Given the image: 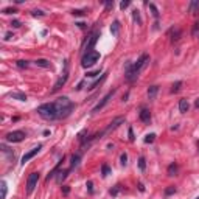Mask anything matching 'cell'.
Returning <instances> with one entry per match:
<instances>
[{"instance_id": "cell-1", "label": "cell", "mask_w": 199, "mask_h": 199, "mask_svg": "<svg viewBox=\"0 0 199 199\" xmlns=\"http://www.w3.org/2000/svg\"><path fill=\"white\" fill-rule=\"evenodd\" d=\"M56 106V112H58V118H65L72 114V111L75 109V104L70 101L67 96H61L55 101Z\"/></svg>"}, {"instance_id": "cell-2", "label": "cell", "mask_w": 199, "mask_h": 199, "mask_svg": "<svg viewBox=\"0 0 199 199\" xmlns=\"http://www.w3.org/2000/svg\"><path fill=\"white\" fill-rule=\"evenodd\" d=\"M37 114H39L44 120H56V118H58V112H56L55 103L41 104V106L37 107Z\"/></svg>"}, {"instance_id": "cell-3", "label": "cell", "mask_w": 199, "mask_h": 199, "mask_svg": "<svg viewBox=\"0 0 199 199\" xmlns=\"http://www.w3.org/2000/svg\"><path fill=\"white\" fill-rule=\"evenodd\" d=\"M98 59H99V53L93 50V52H89V53H86V55L83 56V59H81V65H83L84 68L92 67Z\"/></svg>"}, {"instance_id": "cell-4", "label": "cell", "mask_w": 199, "mask_h": 199, "mask_svg": "<svg viewBox=\"0 0 199 199\" xmlns=\"http://www.w3.org/2000/svg\"><path fill=\"white\" fill-rule=\"evenodd\" d=\"M37 181H39V173H31L28 176V181H27V193L31 194L37 185Z\"/></svg>"}, {"instance_id": "cell-5", "label": "cell", "mask_w": 199, "mask_h": 199, "mask_svg": "<svg viewBox=\"0 0 199 199\" xmlns=\"http://www.w3.org/2000/svg\"><path fill=\"white\" fill-rule=\"evenodd\" d=\"M124 76H126V80H128L129 83H134V81L137 80L139 73L134 70V64H131V62L126 64V68H124Z\"/></svg>"}, {"instance_id": "cell-6", "label": "cell", "mask_w": 199, "mask_h": 199, "mask_svg": "<svg viewBox=\"0 0 199 199\" xmlns=\"http://www.w3.org/2000/svg\"><path fill=\"white\" fill-rule=\"evenodd\" d=\"M25 139V132L23 131H13V132H8L6 134V140L11 142V143H19Z\"/></svg>"}, {"instance_id": "cell-7", "label": "cell", "mask_w": 199, "mask_h": 199, "mask_svg": "<svg viewBox=\"0 0 199 199\" xmlns=\"http://www.w3.org/2000/svg\"><path fill=\"white\" fill-rule=\"evenodd\" d=\"M67 78H68V65H65V68H64V73L59 76V80L56 81V84H55V87H53V90L52 92H58L65 83H67Z\"/></svg>"}, {"instance_id": "cell-8", "label": "cell", "mask_w": 199, "mask_h": 199, "mask_svg": "<svg viewBox=\"0 0 199 199\" xmlns=\"http://www.w3.org/2000/svg\"><path fill=\"white\" fill-rule=\"evenodd\" d=\"M121 123H124V117H115V118L111 121V124H109V126H107V128L103 131V134H109V132L115 131V129L120 126Z\"/></svg>"}, {"instance_id": "cell-9", "label": "cell", "mask_w": 199, "mask_h": 199, "mask_svg": "<svg viewBox=\"0 0 199 199\" xmlns=\"http://www.w3.org/2000/svg\"><path fill=\"white\" fill-rule=\"evenodd\" d=\"M114 93H115V90H111V92H109V93H107V95H106V96H104L103 99H101V101H99V103H98V104H96V106H95V107L92 109V114H96V112H98L99 109H103V107H104V106H106V104L109 103V99H111V98L114 96Z\"/></svg>"}, {"instance_id": "cell-10", "label": "cell", "mask_w": 199, "mask_h": 199, "mask_svg": "<svg viewBox=\"0 0 199 199\" xmlns=\"http://www.w3.org/2000/svg\"><path fill=\"white\" fill-rule=\"evenodd\" d=\"M41 148H42V145H37V146H34V148L31 149V151H28L27 154H25V156L22 157L20 163H22V165H25V163H27V162H28L30 159H33V157H34V156H36V154L39 153V149H41Z\"/></svg>"}, {"instance_id": "cell-11", "label": "cell", "mask_w": 199, "mask_h": 199, "mask_svg": "<svg viewBox=\"0 0 199 199\" xmlns=\"http://www.w3.org/2000/svg\"><path fill=\"white\" fill-rule=\"evenodd\" d=\"M98 36H99V33H98V31H93V33L90 34L89 42H87V45H86V53L93 52V47H95V44H96V41H98Z\"/></svg>"}, {"instance_id": "cell-12", "label": "cell", "mask_w": 199, "mask_h": 199, "mask_svg": "<svg viewBox=\"0 0 199 199\" xmlns=\"http://www.w3.org/2000/svg\"><path fill=\"white\" fill-rule=\"evenodd\" d=\"M148 61H149V56H148V55H142V56L139 58V61L134 64V70H135L137 73H140V70L146 65V62H148Z\"/></svg>"}, {"instance_id": "cell-13", "label": "cell", "mask_w": 199, "mask_h": 199, "mask_svg": "<svg viewBox=\"0 0 199 199\" xmlns=\"http://www.w3.org/2000/svg\"><path fill=\"white\" fill-rule=\"evenodd\" d=\"M188 13H191L193 16H196L199 13V0H193V2H190L188 5Z\"/></svg>"}, {"instance_id": "cell-14", "label": "cell", "mask_w": 199, "mask_h": 199, "mask_svg": "<svg viewBox=\"0 0 199 199\" xmlns=\"http://www.w3.org/2000/svg\"><path fill=\"white\" fill-rule=\"evenodd\" d=\"M140 120H142L143 123H149V121H151V112H149L148 109H142V112H140Z\"/></svg>"}, {"instance_id": "cell-15", "label": "cell", "mask_w": 199, "mask_h": 199, "mask_svg": "<svg viewBox=\"0 0 199 199\" xmlns=\"http://www.w3.org/2000/svg\"><path fill=\"white\" fill-rule=\"evenodd\" d=\"M34 64H36L37 67H42V68H48L50 65H52V64H50V61H47V59H44V58L36 59V61H34Z\"/></svg>"}, {"instance_id": "cell-16", "label": "cell", "mask_w": 199, "mask_h": 199, "mask_svg": "<svg viewBox=\"0 0 199 199\" xmlns=\"http://www.w3.org/2000/svg\"><path fill=\"white\" fill-rule=\"evenodd\" d=\"M188 109H190L188 101H187V99H181V101H179V111L182 114H185V112H188Z\"/></svg>"}, {"instance_id": "cell-17", "label": "cell", "mask_w": 199, "mask_h": 199, "mask_svg": "<svg viewBox=\"0 0 199 199\" xmlns=\"http://www.w3.org/2000/svg\"><path fill=\"white\" fill-rule=\"evenodd\" d=\"M157 92H159V87L157 86H151V87L148 89V98L149 99H154L156 95H157Z\"/></svg>"}, {"instance_id": "cell-18", "label": "cell", "mask_w": 199, "mask_h": 199, "mask_svg": "<svg viewBox=\"0 0 199 199\" xmlns=\"http://www.w3.org/2000/svg\"><path fill=\"white\" fill-rule=\"evenodd\" d=\"M111 33H112V36H118L120 34V22H114L112 25H111Z\"/></svg>"}, {"instance_id": "cell-19", "label": "cell", "mask_w": 199, "mask_h": 199, "mask_svg": "<svg viewBox=\"0 0 199 199\" xmlns=\"http://www.w3.org/2000/svg\"><path fill=\"white\" fill-rule=\"evenodd\" d=\"M10 96L19 99V101H27V95H25V93H20V92H13V93H10Z\"/></svg>"}, {"instance_id": "cell-20", "label": "cell", "mask_w": 199, "mask_h": 199, "mask_svg": "<svg viewBox=\"0 0 199 199\" xmlns=\"http://www.w3.org/2000/svg\"><path fill=\"white\" fill-rule=\"evenodd\" d=\"M0 188H2V194H0V199H5V197H6V193H8V187H6V182H5V181L0 182Z\"/></svg>"}, {"instance_id": "cell-21", "label": "cell", "mask_w": 199, "mask_h": 199, "mask_svg": "<svg viewBox=\"0 0 199 199\" xmlns=\"http://www.w3.org/2000/svg\"><path fill=\"white\" fill-rule=\"evenodd\" d=\"M176 173H178V165L176 163H171L168 166V176H176Z\"/></svg>"}, {"instance_id": "cell-22", "label": "cell", "mask_w": 199, "mask_h": 199, "mask_svg": "<svg viewBox=\"0 0 199 199\" xmlns=\"http://www.w3.org/2000/svg\"><path fill=\"white\" fill-rule=\"evenodd\" d=\"M106 78H107V73H104V75H101V78H99V80H96V81H95V83H93V84H92V86L89 87V89H95V87H98V86H99V84H101V83H103V81H104Z\"/></svg>"}, {"instance_id": "cell-23", "label": "cell", "mask_w": 199, "mask_h": 199, "mask_svg": "<svg viewBox=\"0 0 199 199\" xmlns=\"http://www.w3.org/2000/svg\"><path fill=\"white\" fill-rule=\"evenodd\" d=\"M67 174H68V170H65V171H59V173H58V178H56L58 184H61V182L67 178Z\"/></svg>"}, {"instance_id": "cell-24", "label": "cell", "mask_w": 199, "mask_h": 199, "mask_svg": "<svg viewBox=\"0 0 199 199\" xmlns=\"http://www.w3.org/2000/svg\"><path fill=\"white\" fill-rule=\"evenodd\" d=\"M80 154H73L72 156V168H75V166H78L80 165Z\"/></svg>"}, {"instance_id": "cell-25", "label": "cell", "mask_w": 199, "mask_h": 199, "mask_svg": "<svg viewBox=\"0 0 199 199\" xmlns=\"http://www.w3.org/2000/svg\"><path fill=\"white\" fill-rule=\"evenodd\" d=\"M132 17H134V20L137 22V25H142V19H140V13H139L137 10H134V11H132Z\"/></svg>"}, {"instance_id": "cell-26", "label": "cell", "mask_w": 199, "mask_h": 199, "mask_svg": "<svg viewBox=\"0 0 199 199\" xmlns=\"http://www.w3.org/2000/svg\"><path fill=\"white\" fill-rule=\"evenodd\" d=\"M101 173H103L104 178L109 176V174H111V166H109V165H103V166H101Z\"/></svg>"}, {"instance_id": "cell-27", "label": "cell", "mask_w": 199, "mask_h": 199, "mask_svg": "<svg viewBox=\"0 0 199 199\" xmlns=\"http://www.w3.org/2000/svg\"><path fill=\"white\" fill-rule=\"evenodd\" d=\"M154 140H156V134H148L145 137V143H153Z\"/></svg>"}, {"instance_id": "cell-28", "label": "cell", "mask_w": 199, "mask_h": 199, "mask_svg": "<svg viewBox=\"0 0 199 199\" xmlns=\"http://www.w3.org/2000/svg\"><path fill=\"white\" fill-rule=\"evenodd\" d=\"M139 168H140L142 171H145V168H146V160H145V157H140V159H139Z\"/></svg>"}, {"instance_id": "cell-29", "label": "cell", "mask_w": 199, "mask_h": 199, "mask_svg": "<svg viewBox=\"0 0 199 199\" xmlns=\"http://www.w3.org/2000/svg\"><path fill=\"white\" fill-rule=\"evenodd\" d=\"M181 86H182V83H181V81H178V83H174V84H173V89H171V92H173V93H176V92H179Z\"/></svg>"}, {"instance_id": "cell-30", "label": "cell", "mask_w": 199, "mask_h": 199, "mask_svg": "<svg viewBox=\"0 0 199 199\" xmlns=\"http://www.w3.org/2000/svg\"><path fill=\"white\" fill-rule=\"evenodd\" d=\"M17 67H19V68H27V67H28V62L23 61V59H20V61H17Z\"/></svg>"}, {"instance_id": "cell-31", "label": "cell", "mask_w": 199, "mask_h": 199, "mask_svg": "<svg viewBox=\"0 0 199 199\" xmlns=\"http://www.w3.org/2000/svg\"><path fill=\"white\" fill-rule=\"evenodd\" d=\"M120 162H121V165H126V163H128V154H126V153H123V154L120 156Z\"/></svg>"}, {"instance_id": "cell-32", "label": "cell", "mask_w": 199, "mask_h": 199, "mask_svg": "<svg viewBox=\"0 0 199 199\" xmlns=\"http://www.w3.org/2000/svg\"><path fill=\"white\" fill-rule=\"evenodd\" d=\"M149 8L153 10V14H154V17H159V11H157V8H156V5H154V3H149Z\"/></svg>"}, {"instance_id": "cell-33", "label": "cell", "mask_w": 199, "mask_h": 199, "mask_svg": "<svg viewBox=\"0 0 199 199\" xmlns=\"http://www.w3.org/2000/svg\"><path fill=\"white\" fill-rule=\"evenodd\" d=\"M120 190H121V185H115V188H112V190H111L109 193H111L112 196H115V194H117V193H118Z\"/></svg>"}, {"instance_id": "cell-34", "label": "cell", "mask_w": 199, "mask_h": 199, "mask_svg": "<svg viewBox=\"0 0 199 199\" xmlns=\"http://www.w3.org/2000/svg\"><path fill=\"white\" fill-rule=\"evenodd\" d=\"M173 193H176V187H170L165 190V194H173Z\"/></svg>"}, {"instance_id": "cell-35", "label": "cell", "mask_w": 199, "mask_h": 199, "mask_svg": "<svg viewBox=\"0 0 199 199\" xmlns=\"http://www.w3.org/2000/svg\"><path fill=\"white\" fill-rule=\"evenodd\" d=\"M129 5H131V2H128V0H126V2H121V3H120V8H121V10H126Z\"/></svg>"}, {"instance_id": "cell-36", "label": "cell", "mask_w": 199, "mask_h": 199, "mask_svg": "<svg viewBox=\"0 0 199 199\" xmlns=\"http://www.w3.org/2000/svg\"><path fill=\"white\" fill-rule=\"evenodd\" d=\"M11 25H13L14 28H20V27H22V23H20V20H13V22H11Z\"/></svg>"}, {"instance_id": "cell-37", "label": "cell", "mask_w": 199, "mask_h": 199, "mask_svg": "<svg viewBox=\"0 0 199 199\" xmlns=\"http://www.w3.org/2000/svg\"><path fill=\"white\" fill-rule=\"evenodd\" d=\"M96 75H99V70H95V72H89V73H87V76H89V78H95Z\"/></svg>"}, {"instance_id": "cell-38", "label": "cell", "mask_w": 199, "mask_h": 199, "mask_svg": "<svg viewBox=\"0 0 199 199\" xmlns=\"http://www.w3.org/2000/svg\"><path fill=\"white\" fill-rule=\"evenodd\" d=\"M72 14H73V16H84V11H81V10H73Z\"/></svg>"}, {"instance_id": "cell-39", "label": "cell", "mask_w": 199, "mask_h": 199, "mask_svg": "<svg viewBox=\"0 0 199 199\" xmlns=\"http://www.w3.org/2000/svg\"><path fill=\"white\" fill-rule=\"evenodd\" d=\"M2 13H3V14H11V13H16V10H14V8H5Z\"/></svg>"}, {"instance_id": "cell-40", "label": "cell", "mask_w": 199, "mask_h": 199, "mask_svg": "<svg viewBox=\"0 0 199 199\" xmlns=\"http://www.w3.org/2000/svg\"><path fill=\"white\" fill-rule=\"evenodd\" d=\"M128 134H129V140H131V142H134V140H135V137H134V131H132V128H129Z\"/></svg>"}, {"instance_id": "cell-41", "label": "cell", "mask_w": 199, "mask_h": 199, "mask_svg": "<svg viewBox=\"0 0 199 199\" xmlns=\"http://www.w3.org/2000/svg\"><path fill=\"white\" fill-rule=\"evenodd\" d=\"M197 30H199V22H196V23H194V27H193V31H191V34H196V33H197Z\"/></svg>"}, {"instance_id": "cell-42", "label": "cell", "mask_w": 199, "mask_h": 199, "mask_svg": "<svg viewBox=\"0 0 199 199\" xmlns=\"http://www.w3.org/2000/svg\"><path fill=\"white\" fill-rule=\"evenodd\" d=\"M111 8H114V2H111V0H109V2H106V10L109 11Z\"/></svg>"}, {"instance_id": "cell-43", "label": "cell", "mask_w": 199, "mask_h": 199, "mask_svg": "<svg viewBox=\"0 0 199 199\" xmlns=\"http://www.w3.org/2000/svg\"><path fill=\"white\" fill-rule=\"evenodd\" d=\"M31 14H33V16H44V13H42V11H39V10H34V11H31Z\"/></svg>"}, {"instance_id": "cell-44", "label": "cell", "mask_w": 199, "mask_h": 199, "mask_svg": "<svg viewBox=\"0 0 199 199\" xmlns=\"http://www.w3.org/2000/svg\"><path fill=\"white\" fill-rule=\"evenodd\" d=\"M13 37H14V34H13V33H6V34H5V41H11Z\"/></svg>"}, {"instance_id": "cell-45", "label": "cell", "mask_w": 199, "mask_h": 199, "mask_svg": "<svg viewBox=\"0 0 199 199\" xmlns=\"http://www.w3.org/2000/svg\"><path fill=\"white\" fill-rule=\"evenodd\" d=\"M62 191H64V194H68V191H70V190H68V187H67V185H64V187H62Z\"/></svg>"}, {"instance_id": "cell-46", "label": "cell", "mask_w": 199, "mask_h": 199, "mask_svg": "<svg viewBox=\"0 0 199 199\" xmlns=\"http://www.w3.org/2000/svg\"><path fill=\"white\" fill-rule=\"evenodd\" d=\"M194 106H196V107H197V109H199V98H197V99H196V103H194Z\"/></svg>"}, {"instance_id": "cell-47", "label": "cell", "mask_w": 199, "mask_h": 199, "mask_svg": "<svg viewBox=\"0 0 199 199\" xmlns=\"http://www.w3.org/2000/svg\"><path fill=\"white\" fill-rule=\"evenodd\" d=\"M196 199H199V196H197V197H196Z\"/></svg>"}]
</instances>
